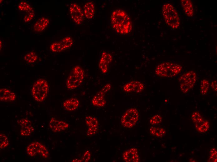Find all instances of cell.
Instances as JSON below:
<instances>
[{"mask_svg":"<svg viewBox=\"0 0 217 162\" xmlns=\"http://www.w3.org/2000/svg\"><path fill=\"white\" fill-rule=\"evenodd\" d=\"M111 23L115 31L121 35H127L132 30L133 26L130 17L124 10L117 9L112 12Z\"/></svg>","mask_w":217,"mask_h":162,"instance_id":"cell-1","label":"cell"},{"mask_svg":"<svg viewBox=\"0 0 217 162\" xmlns=\"http://www.w3.org/2000/svg\"><path fill=\"white\" fill-rule=\"evenodd\" d=\"M182 67L180 64L172 62L164 61L157 66L155 73L162 77H172L176 75L181 71Z\"/></svg>","mask_w":217,"mask_h":162,"instance_id":"cell-2","label":"cell"},{"mask_svg":"<svg viewBox=\"0 0 217 162\" xmlns=\"http://www.w3.org/2000/svg\"><path fill=\"white\" fill-rule=\"evenodd\" d=\"M162 14L168 26L173 29L178 28L180 25V18L174 7L169 3L164 4L162 7Z\"/></svg>","mask_w":217,"mask_h":162,"instance_id":"cell-3","label":"cell"},{"mask_svg":"<svg viewBox=\"0 0 217 162\" xmlns=\"http://www.w3.org/2000/svg\"><path fill=\"white\" fill-rule=\"evenodd\" d=\"M84 72L80 66L76 65L73 69L67 79L66 85L70 90L76 89L82 83L84 78Z\"/></svg>","mask_w":217,"mask_h":162,"instance_id":"cell-4","label":"cell"},{"mask_svg":"<svg viewBox=\"0 0 217 162\" xmlns=\"http://www.w3.org/2000/svg\"><path fill=\"white\" fill-rule=\"evenodd\" d=\"M49 89L48 82L45 79H40L33 83L31 89L32 95L37 102L43 101L47 97Z\"/></svg>","mask_w":217,"mask_h":162,"instance_id":"cell-5","label":"cell"},{"mask_svg":"<svg viewBox=\"0 0 217 162\" xmlns=\"http://www.w3.org/2000/svg\"><path fill=\"white\" fill-rule=\"evenodd\" d=\"M196 80V73L193 71H189L182 75L179 78L181 91L184 93L188 92L193 87Z\"/></svg>","mask_w":217,"mask_h":162,"instance_id":"cell-6","label":"cell"},{"mask_svg":"<svg viewBox=\"0 0 217 162\" xmlns=\"http://www.w3.org/2000/svg\"><path fill=\"white\" fill-rule=\"evenodd\" d=\"M139 112L135 108L128 109L122 116L121 121L122 125L127 128H131L134 126L139 119Z\"/></svg>","mask_w":217,"mask_h":162,"instance_id":"cell-7","label":"cell"},{"mask_svg":"<svg viewBox=\"0 0 217 162\" xmlns=\"http://www.w3.org/2000/svg\"><path fill=\"white\" fill-rule=\"evenodd\" d=\"M27 154L31 157L39 155L43 158H47L49 152L46 147L41 143L35 141L31 143L26 149Z\"/></svg>","mask_w":217,"mask_h":162,"instance_id":"cell-8","label":"cell"},{"mask_svg":"<svg viewBox=\"0 0 217 162\" xmlns=\"http://www.w3.org/2000/svg\"><path fill=\"white\" fill-rule=\"evenodd\" d=\"M70 17L77 25L81 24L83 21L84 14L81 8L75 3H72L69 7Z\"/></svg>","mask_w":217,"mask_h":162,"instance_id":"cell-9","label":"cell"},{"mask_svg":"<svg viewBox=\"0 0 217 162\" xmlns=\"http://www.w3.org/2000/svg\"><path fill=\"white\" fill-rule=\"evenodd\" d=\"M20 127V134L24 136H30L34 132V127L31 122L27 119L22 118L17 121Z\"/></svg>","mask_w":217,"mask_h":162,"instance_id":"cell-10","label":"cell"},{"mask_svg":"<svg viewBox=\"0 0 217 162\" xmlns=\"http://www.w3.org/2000/svg\"><path fill=\"white\" fill-rule=\"evenodd\" d=\"M69 125L66 122L52 117L49 123V126L54 132H59L67 129Z\"/></svg>","mask_w":217,"mask_h":162,"instance_id":"cell-11","label":"cell"},{"mask_svg":"<svg viewBox=\"0 0 217 162\" xmlns=\"http://www.w3.org/2000/svg\"><path fill=\"white\" fill-rule=\"evenodd\" d=\"M144 88L143 83L138 81H132L126 83L123 86V90L127 92H140Z\"/></svg>","mask_w":217,"mask_h":162,"instance_id":"cell-12","label":"cell"},{"mask_svg":"<svg viewBox=\"0 0 217 162\" xmlns=\"http://www.w3.org/2000/svg\"><path fill=\"white\" fill-rule=\"evenodd\" d=\"M112 56L109 53L104 52L101 55L99 63V67L104 74L107 73L109 64L112 61Z\"/></svg>","mask_w":217,"mask_h":162,"instance_id":"cell-13","label":"cell"},{"mask_svg":"<svg viewBox=\"0 0 217 162\" xmlns=\"http://www.w3.org/2000/svg\"><path fill=\"white\" fill-rule=\"evenodd\" d=\"M123 160L126 162H139V156L137 149L132 148L126 150L123 155Z\"/></svg>","mask_w":217,"mask_h":162,"instance_id":"cell-14","label":"cell"},{"mask_svg":"<svg viewBox=\"0 0 217 162\" xmlns=\"http://www.w3.org/2000/svg\"><path fill=\"white\" fill-rule=\"evenodd\" d=\"M15 93L5 88L0 89V100L3 102H11L16 98Z\"/></svg>","mask_w":217,"mask_h":162,"instance_id":"cell-15","label":"cell"},{"mask_svg":"<svg viewBox=\"0 0 217 162\" xmlns=\"http://www.w3.org/2000/svg\"><path fill=\"white\" fill-rule=\"evenodd\" d=\"M80 103V101L78 99L71 98L65 100L63 102L62 106L66 110L73 111L78 108Z\"/></svg>","mask_w":217,"mask_h":162,"instance_id":"cell-16","label":"cell"},{"mask_svg":"<svg viewBox=\"0 0 217 162\" xmlns=\"http://www.w3.org/2000/svg\"><path fill=\"white\" fill-rule=\"evenodd\" d=\"M50 23L49 19L42 17L38 19L34 24L33 29L34 31L41 32L44 31Z\"/></svg>","mask_w":217,"mask_h":162,"instance_id":"cell-17","label":"cell"},{"mask_svg":"<svg viewBox=\"0 0 217 162\" xmlns=\"http://www.w3.org/2000/svg\"><path fill=\"white\" fill-rule=\"evenodd\" d=\"M105 93L102 89L98 93L92 100L91 102L92 105L97 107L104 106L106 103L104 98Z\"/></svg>","mask_w":217,"mask_h":162,"instance_id":"cell-18","label":"cell"},{"mask_svg":"<svg viewBox=\"0 0 217 162\" xmlns=\"http://www.w3.org/2000/svg\"><path fill=\"white\" fill-rule=\"evenodd\" d=\"M95 6L91 1L86 2L84 6V13L85 17L88 19H92L95 13Z\"/></svg>","mask_w":217,"mask_h":162,"instance_id":"cell-19","label":"cell"},{"mask_svg":"<svg viewBox=\"0 0 217 162\" xmlns=\"http://www.w3.org/2000/svg\"><path fill=\"white\" fill-rule=\"evenodd\" d=\"M181 3L186 15L189 17H192L194 14V9L191 1L190 0H181Z\"/></svg>","mask_w":217,"mask_h":162,"instance_id":"cell-20","label":"cell"},{"mask_svg":"<svg viewBox=\"0 0 217 162\" xmlns=\"http://www.w3.org/2000/svg\"><path fill=\"white\" fill-rule=\"evenodd\" d=\"M85 120L88 127L98 128V121L95 117L90 115L86 116Z\"/></svg>","mask_w":217,"mask_h":162,"instance_id":"cell-21","label":"cell"},{"mask_svg":"<svg viewBox=\"0 0 217 162\" xmlns=\"http://www.w3.org/2000/svg\"><path fill=\"white\" fill-rule=\"evenodd\" d=\"M150 131L152 135L157 137H162L166 133V131L163 128L158 127H151Z\"/></svg>","mask_w":217,"mask_h":162,"instance_id":"cell-22","label":"cell"},{"mask_svg":"<svg viewBox=\"0 0 217 162\" xmlns=\"http://www.w3.org/2000/svg\"><path fill=\"white\" fill-rule=\"evenodd\" d=\"M38 56L34 51H31L26 54L24 57V60L28 63L32 64L37 60Z\"/></svg>","mask_w":217,"mask_h":162,"instance_id":"cell-23","label":"cell"},{"mask_svg":"<svg viewBox=\"0 0 217 162\" xmlns=\"http://www.w3.org/2000/svg\"><path fill=\"white\" fill-rule=\"evenodd\" d=\"M50 49L54 52H60L65 50L60 41L52 43L50 45Z\"/></svg>","mask_w":217,"mask_h":162,"instance_id":"cell-24","label":"cell"},{"mask_svg":"<svg viewBox=\"0 0 217 162\" xmlns=\"http://www.w3.org/2000/svg\"><path fill=\"white\" fill-rule=\"evenodd\" d=\"M9 140L6 135L2 133L0 134V148L3 149L8 146Z\"/></svg>","mask_w":217,"mask_h":162,"instance_id":"cell-25","label":"cell"},{"mask_svg":"<svg viewBox=\"0 0 217 162\" xmlns=\"http://www.w3.org/2000/svg\"><path fill=\"white\" fill-rule=\"evenodd\" d=\"M18 7L20 11L26 12L33 9L29 4L25 1H21L19 3Z\"/></svg>","mask_w":217,"mask_h":162,"instance_id":"cell-26","label":"cell"},{"mask_svg":"<svg viewBox=\"0 0 217 162\" xmlns=\"http://www.w3.org/2000/svg\"><path fill=\"white\" fill-rule=\"evenodd\" d=\"M60 41L63 44L65 50L71 47L73 43V39L70 36L65 37Z\"/></svg>","mask_w":217,"mask_h":162,"instance_id":"cell-27","label":"cell"},{"mask_svg":"<svg viewBox=\"0 0 217 162\" xmlns=\"http://www.w3.org/2000/svg\"><path fill=\"white\" fill-rule=\"evenodd\" d=\"M209 87V83L208 80H203L200 85V92L202 95L206 94L208 90Z\"/></svg>","mask_w":217,"mask_h":162,"instance_id":"cell-28","label":"cell"},{"mask_svg":"<svg viewBox=\"0 0 217 162\" xmlns=\"http://www.w3.org/2000/svg\"><path fill=\"white\" fill-rule=\"evenodd\" d=\"M209 122L207 121H204L196 128V129L201 132H205L209 128Z\"/></svg>","mask_w":217,"mask_h":162,"instance_id":"cell-29","label":"cell"},{"mask_svg":"<svg viewBox=\"0 0 217 162\" xmlns=\"http://www.w3.org/2000/svg\"><path fill=\"white\" fill-rule=\"evenodd\" d=\"M191 117L195 125L201 122L204 121L201 115L197 112H194L192 114Z\"/></svg>","mask_w":217,"mask_h":162,"instance_id":"cell-30","label":"cell"},{"mask_svg":"<svg viewBox=\"0 0 217 162\" xmlns=\"http://www.w3.org/2000/svg\"><path fill=\"white\" fill-rule=\"evenodd\" d=\"M161 116L158 114L152 116L150 120V123L152 125H156L160 124L162 121Z\"/></svg>","mask_w":217,"mask_h":162,"instance_id":"cell-31","label":"cell"},{"mask_svg":"<svg viewBox=\"0 0 217 162\" xmlns=\"http://www.w3.org/2000/svg\"><path fill=\"white\" fill-rule=\"evenodd\" d=\"M34 16V11L33 9L26 12L24 18V21L25 22H28L31 21Z\"/></svg>","mask_w":217,"mask_h":162,"instance_id":"cell-32","label":"cell"},{"mask_svg":"<svg viewBox=\"0 0 217 162\" xmlns=\"http://www.w3.org/2000/svg\"><path fill=\"white\" fill-rule=\"evenodd\" d=\"M217 150L213 148L210 151L209 161L210 162H217Z\"/></svg>","mask_w":217,"mask_h":162,"instance_id":"cell-33","label":"cell"},{"mask_svg":"<svg viewBox=\"0 0 217 162\" xmlns=\"http://www.w3.org/2000/svg\"><path fill=\"white\" fill-rule=\"evenodd\" d=\"M98 128L88 127L87 131V135L88 136H92L96 134Z\"/></svg>","mask_w":217,"mask_h":162,"instance_id":"cell-34","label":"cell"},{"mask_svg":"<svg viewBox=\"0 0 217 162\" xmlns=\"http://www.w3.org/2000/svg\"><path fill=\"white\" fill-rule=\"evenodd\" d=\"M90 153L88 150H87L84 154L83 159L85 161H88L89 160L90 158Z\"/></svg>","mask_w":217,"mask_h":162,"instance_id":"cell-35","label":"cell"},{"mask_svg":"<svg viewBox=\"0 0 217 162\" xmlns=\"http://www.w3.org/2000/svg\"><path fill=\"white\" fill-rule=\"evenodd\" d=\"M211 86L213 89H214L215 91H217V84L216 81L215 80L212 83Z\"/></svg>","mask_w":217,"mask_h":162,"instance_id":"cell-36","label":"cell"}]
</instances>
